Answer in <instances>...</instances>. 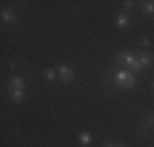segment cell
<instances>
[{"label":"cell","instance_id":"obj_8","mask_svg":"<svg viewBox=\"0 0 154 147\" xmlns=\"http://www.w3.org/2000/svg\"><path fill=\"white\" fill-rule=\"evenodd\" d=\"M131 87H134V75L130 72V74H128L126 82H125V88H131Z\"/></svg>","mask_w":154,"mask_h":147},{"label":"cell","instance_id":"obj_12","mask_svg":"<svg viewBox=\"0 0 154 147\" xmlns=\"http://www.w3.org/2000/svg\"><path fill=\"white\" fill-rule=\"evenodd\" d=\"M146 121H148V124H154V115L152 113H149V115L146 116Z\"/></svg>","mask_w":154,"mask_h":147},{"label":"cell","instance_id":"obj_16","mask_svg":"<svg viewBox=\"0 0 154 147\" xmlns=\"http://www.w3.org/2000/svg\"><path fill=\"white\" fill-rule=\"evenodd\" d=\"M103 147H116L115 144H112V142H107V144H105Z\"/></svg>","mask_w":154,"mask_h":147},{"label":"cell","instance_id":"obj_15","mask_svg":"<svg viewBox=\"0 0 154 147\" xmlns=\"http://www.w3.org/2000/svg\"><path fill=\"white\" fill-rule=\"evenodd\" d=\"M125 8H133V2H125Z\"/></svg>","mask_w":154,"mask_h":147},{"label":"cell","instance_id":"obj_10","mask_svg":"<svg viewBox=\"0 0 154 147\" xmlns=\"http://www.w3.org/2000/svg\"><path fill=\"white\" fill-rule=\"evenodd\" d=\"M141 67H143V65H141V62H139V61H134L133 62V65H131V70H141Z\"/></svg>","mask_w":154,"mask_h":147},{"label":"cell","instance_id":"obj_9","mask_svg":"<svg viewBox=\"0 0 154 147\" xmlns=\"http://www.w3.org/2000/svg\"><path fill=\"white\" fill-rule=\"evenodd\" d=\"M144 10H146L148 13H152V12H154V2H146Z\"/></svg>","mask_w":154,"mask_h":147},{"label":"cell","instance_id":"obj_11","mask_svg":"<svg viewBox=\"0 0 154 147\" xmlns=\"http://www.w3.org/2000/svg\"><path fill=\"white\" fill-rule=\"evenodd\" d=\"M45 77H46L48 80H54V77H56V75H54V72H53V70H46Z\"/></svg>","mask_w":154,"mask_h":147},{"label":"cell","instance_id":"obj_14","mask_svg":"<svg viewBox=\"0 0 154 147\" xmlns=\"http://www.w3.org/2000/svg\"><path fill=\"white\" fill-rule=\"evenodd\" d=\"M141 131L144 132V136H148V126H146V124H143V126H141Z\"/></svg>","mask_w":154,"mask_h":147},{"label":"cell","instance_id":"obj_6","mask_svg":"<svg viewBox=\"0 0 154 147\" xmlns=\"http://www.w3.org/2000/svg\"><path fill=\"white\" fill-rule=\"evenodd\" d=\"M10 93H12V98L15 101H23V97H25L23 90H12Z\"/></svg>","mask_w":154,"mask_h":147},{"label":"cell","instance_id":"obj_13","mask_svg":"<svg viewBox=\"0 0 154 147\" xmlns=\"http://www.w3.org/2000/svg\"><path fill=\"white\" fill-rule=\"evenodd\" d=\"M141 44H143V46H146V47H148L151 43H149V39H148V38H141Z\"/></svg>","mask_w":154,"mask_h":147},{"label":"cell","instance_id":"obj_2","mask_svg":"<svg viewBox=\"0 0 154 147\" xmlns=\"http://www.w3.org/2000/svg\"><path fill=\"white\" fill-rule=\"evenodd\" d=\"M59 75H61L62 82H71V80L75 77L74 72H72L69 67H66V65H61V67H59Z\"/></svg>","mask_w":154,"mask_h":147},{"label":"cell","instance_id":"obj_4","mask_svg":"<svg viewBox=\"0 0 154 147\" xmlns=\"http://www.w3.org/2000/svg\"><path fill=\"white\" fill-rule=\"evenodd\" d=\"M116 25H118L120 28L128 26V25H130V18H128V15H126V13L118 15V20H116Z\"/></svg>","mask_w":154,"mask_h":147},{"label":"cell","instance_id":"obj_7","mask_svg":"<svg viewBox=\"0 0 154 147\" xmlns=\"http://www.w3.org/2000/svg\"><path fill=\"white\" fill-rule=\"evenodd\" d=\"M79 137H80V142H82L84 146H89V144H90V141H92V137H90L89 132H82V134H80Z\"/></svg>","mask_w":154,"mask_h":147},{"label":"cell","instance_id":"obj_1","mask_svg":"<svg viewBox=\"0 0 154 147\" xmlns=\"http://www.w3.org/2000/svg\"><path fill=\"white\" fill-rule=\"evenodd\" d=\"M8 90H25V80L21 77H12L8 83Z\"/></svg>","mask_w":154,"mask_h":147},{"label":"cell","instance_id":"obj_5","mask_svg":"<svg viewBox=\"0 0 154 147\" xmlns=\"http://www.w3.org/2000/svg\"><path fill=\"white\" fill-rule=\"evenodd\" d=\"M2 18H3V21H15V12L13 10H3L2 12Z\"/></svg>","mask_w":154,"mask_h":147},{"label":"cell","instance_id":"obj_17","mask_svg":"<svg viewBox=\"0 0 154 147\" xmlns=\"http://www.w3.org/2000/svg\"><path fill=\"white\" fill-rule=\"evenodd\" d=\"M116 147H125V146H116Z\"/></svg>","mask_w":154,"mask_h":147},{"label":"cell","instance_id":"obj_3","mask_svg":"<svg viewBox=\"0 0 154 147\" xmlns=\"http://www.w3.org/2000/svg\"><path fill=\"white\" fill-rule=\"evenodd\" d=\"M139 62H141L143 67H149L152 64V56L151 54H146V52H139Z\"/></svg>","mask_w":154,"mask_h":147}]
</instances>
